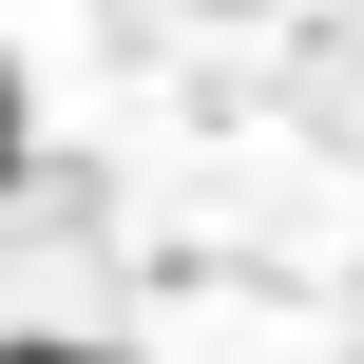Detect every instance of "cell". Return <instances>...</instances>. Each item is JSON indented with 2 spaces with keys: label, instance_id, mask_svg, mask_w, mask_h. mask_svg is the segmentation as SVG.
<instances>
[{
  "label": "cell",
  "instance_id": "cell-1",
  "mask_svg": "<svg viewBox=\"0 0 364 364\" xmlns=\"http://www.w3.org/2000/svg\"><path fill=\"white\" fill-rule=\"evenodd\" d=\"M19 154H38V96H19V58H0V192H19Z\"/></svg>",
  "mask_w": 364,
  "mask_h": 364
},
{
  "label": "cell",
  "instance_id": "cell-2",
  "mask_svg": "<svg viewBox=\"0 0 364 364\" xmlns=\"http://www.w3.org/2000/svg\"><path fill=\"white\" fill-rule=\"evenodd\" d=\"M0 364H115V346H58V326H19V346H0Z\"/></svg>",
  "mask_w": 364,
  "mask_h": 364
}]
</instances>
